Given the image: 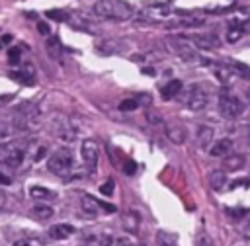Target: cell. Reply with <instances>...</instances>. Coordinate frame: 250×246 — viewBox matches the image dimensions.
Segmentation results:
<instances>
[{
  "mask_svg": "<svg viewBox=\"0 0 250 246\" xmlns=\"http://www.w3.org/2000/svg\"><path fill=\"white\" fill-rule=\"evenodd\" d=\"M92 10L98 18L113 20V21H125L135 16L133 6L125 0H98Z\"/></svg>",
  "mask_w": 250,
  "mask_h": 246,
  "instance_id": "obj_1",
  "label": "cell"
},
{
  "mask_svg": "<svg viewBox=\"0 0 250 246\" xmlns=\"http://www.w3.org/2000/svg\"><path fill=\"white\" fill-rule=\"evenodd\" d=\"M47 168L59 176V178H70L72 170H74V156L68 148H59L55 150L49 160H47Z\"/></svg>",
  "mask_w": 250,
  "mask_h": 246,
  "instance_id": "obj_2",
  "label": "cell"
},
{
  "mask_svg": "<svg viewBox=\"0 0 250 246\" xmlns=\"http://www.w3.org/2000/svg\"><path fill=\"white\" fill-rule=\"evenodd\" d=\"M166 45H168V49H170L176 57H180V59L186 61V62H199V61H201L197 49H195L186 37H168V39H166Z\"/></svg>",
  "mask_w": 250,
  "mask_h": 246,
  "instance_id": "obj_3",
  "label": "cell"
},
{
  "mask_svg": "<svg viewBox=\"0 0 250 246\" xmlns=\"http://www.w3.org/2000/svg\"><path fill=\"white\" fill-rule=\"evenodd\" d=\"M219 111L227 119H236V117L242 115L244 103H242V100L238 96H234L230 92H221V96H219Z\"/></svg>",
  "mask_w": 250,
  "mask_h": 246,
  "instance_id": "obj_4",
  "label": "cell"
},
{
  "mask_svg": "<svg viewBox=\"0 0 250 246\" xmlns=\"http://www.w3.org/2000/svg\"><path fill=\"white\" fill-rule=\"evenodd\" d=\"M25 158V146L10 143V144H0V164L18 168Z\"/></svg>",
  "mask_w": 250,
  "mask_h": 246,
  "instance_id": "obj_5",
  "label": "cell"
},
{
  "mask_svg": "<svg viewBox=\"0 0 250 246\" xmlns=\"http://www.w3.org/2000/svg\"><path fill=\"white\" fill-rule=\"evenodd\" d=\"M209 103V94L203 86L199 84H193L189 86V90L186 92V107L191 109V111H201L205 109Z\"/></svg>",
  "mask_w": 250,
  "mask_h": 246,
  "instance_id": "obj_6",
  "label": "cell"
},
{
  "mask_svg": "<svg viewBox=\"0 0 250 246\" xmlns=\"http://www.w3.org/2000/svg\"><path fill=\"white\" fill-rule=\"evenodd\" d=\"M80 154H82V162H84V168L94 174L96 168H98V158H100V148H98V143L94 139H86L82 141V146H80Z\"/></svg>",
  "mask_w": 250,
  "mask_h": 246,
  "instance_id": "obj_7",
  "label": "cell"
},
{
  "mask_svg": "<svg viewBox=\"0 0 250 246\" xmlns=\"http://www.w3.org/2000/svg\"><path fill=\"white\" fill-rule=\"evenodd\" d=\"M53 133H55V137L59 139V141H62V143H74L76 141V137H78V131H76V127L70 123V119H66V117H57V119H53Z\"/></svg>",
  "mask_w": 250,
  "mask_h": 246,
  "instance_id": "obj_8",
  "label": "cell"
},
{
  "mask_svg": "<svg viewBox=\"0 0 250 246\" xmlns=\"http://www.w3.org/2000/svg\"><path fill=\"white\" fill-rule=\"evenodd\" d=\"M80 203H82V211H84L86 217H90V219H94V217H98V215H102V213H115V207H113V205L102 203V201H98V199L92 197V195H82Z\"/></svg>",
  "mask_w": 250,
  "mask_h": 246,
  "instance_id": "obj_9",
  "label": "cell"
},
{
  "mask_svg": "<svg viewBox=\"0 0 250 246\" xmlns=\"http://www.w3.org/2000/svg\"><path fill=\"white\" fill-rule=\"evenodd\" d=\"M170 14H172V10L164 4H150V6H145L143 10H139V18L145 21H150V23L164 21Z\"/></svg>",
  "mask_w": 250,
  "mask_h": 246,
  "instance_id": "obj_10",
  "label": "cell"
},
{
  "mask_svg": "<svg viewBox=\"0 0 250 246\" xmlns=\"http://www.w3.org/2000/svg\"><path fill=\"white\" fill-rule=\"evenodd\" d=\"M195 49H219L221 41L217 39V35L213 33H193L189 37H186Z\"/></svg>",
  "mask_w": 250,
  "mask_h": 246,
  "instance_id": "obj_11",
  "label": "cell"
},
{
  "mask_svg": "<svg viewBox=\"0 0 250 246\" xmlns=\"http://www.w3.org/2000/svg\"><path fill=\"white\" fill-rule=\"evenodd\" d=\"M111 242H113V236L107 230H94L82 238L80 246H109Z\"/></svg>",
  "mask_w": 250,
  "mask_h": 246,
  "instance_id": "obj_12",
  "label": "cell"
},
{
  "mask_svg": "<svg viewBox=\"0 0 250 246\" xmlns=\"http://www.w3.org/2000/svg\"><path fill=\"white\" fill-rule=\"evenodd\" d=\"M166 137H168L174 144H184L188 133H186V127H184L182 123H168V125H166Z\"/></svg>",
  "mask_w": 250,
  "mask_h": 246,
  "instance_id": "obj_13",
  "label": "cell"
},
{
  "mask_svg": "<svg viewBox=\"0 0 250 246\" xmlns=\"http://www.w3.org/2000/svg\"><path fill=\"white\" fill-rule=\"evenodd\" d=\"M211 66H213V72L221 84H232L236 80V72L229 64H211Z\"/></svg>",
  "mask_w": 250,
  "mask_h": 246,
  "instance_id": "obj_14",
  "label": "cell"
},
{
  "mask_svg": "<svg viewBox=\"0 0 250 246\" xmlns=\"http://www.w3.org/2000/svg\"><path fill=\"white\" fill-rule=\"evenodd\" d=\"M230 148H232V141L230 139H219L217 143H213L209 146V154L215 156V158H225L230 154Z\"/></svg>",
  "mask_w": 250,
  "mask_h": 246,
  "instance_id": "obj_15",
  "label": "cell"
},
{
  "mask_svg": "<svg viewBox=\"0 0 250 246\" xmlns=\"http://www.w3.org/2000/svg\"><path fill=\"white\" fill-rule=\"evenodd\" d=\"M74 226L72 225H68V223H57V225H53L51 228H49V236L51 238H55V240H64V238H68L70 234H74Z\"/></svg>",
  "mask_w": 250,
  "mask_h": 246,
  "instance_id": "obj_16",
  "label": "cell"
},
{
  "mask_svg": "<svg viewBox=\"0 0 250 246\" xmlns=\"http://www.w3.org/2000/svg\"><path fill=\"white\" fill-rule=\"evenodd\" d=\"M10 76H12L14 80L21 82V84H33V80H35V70H33L31 64H23L20 70H12Z\"/></svg>",
  "mask_w": 250,
  "mask_h": 246,
  "instance_id": "obj_17",
  "label": "cell"
},
{
  "mask_svg": "<svg viewBox=\"0 0 250 246\" xmlns=\"http://www.w3.org/2000/svg\"><path fill=\"white\" fill-rule=\"evenodd\" d=\"M29 195H31L37 203L57 199V193H55V191H51L49 187H43V185H31V187H29Z\"/></svg>",
  "mask_w": 250,
  "mask_h": 246,
  "instance_id": "obj_18",
  "label": "cell"
},
{
  "mask_svg": "<svg viewBox=\"0 0 250 246\" xmlns=\"http://www.w3.org/2000/svg\"><path fill=\"white\" fill-rule=\"evenodd\" d=\"M213 139H215V129L209 127V125H201L197 129V144L201 148H209L213 144Z\"/></svg>",
  "mask_w": 250,
  "mask_h": 246,
  "instance_id": "obj_19",
  "label": "cell"
},
{
  "mask_svg": "<svg viewBox=\"0 0 250 246\" xmlns=\"http://www.w3.org/2000/svg\"><path fill=\"white\" fill-rule=\"evenodd\" d=\"M244 164H246L244 154H229V156H225V160H223V170H225V172H236V170H240Z\"/></svg>",
  "mask_w": 250,
  "mask_h": 246,
  "instance_id": "obj_20",
  "label": "cell"
},
{
  "mask_svg": "<svg viewBox=\"0 0 250 246\" xmlns=\"http://www.w3.org/2000/svg\"><path fill=\"white\" fill-rule=\"evenodd\" d=\"M248 31H250V23H246V25H229V27H227V41H229V43H236V41H240Z\"/></svg>",
  "mask_w": 250,
  "mask_h": 246,
  "instance_id": "obj_21",
  "label": "cell"
},
{
  "mask_svg": "<svg viewBox=\"0 0 250 246\" xmlns=\"http://www.w3.org/2000/svg\"><path fill=\"white\" fill-rule=\"evenodd\" d=\"M227 182H229V178H227V172L225 170H213L209 174V185L215 191H221L227 185Z\"/></svg>",
  "mask_w": 250,
  "mask_h": 246,
  "instance_id": "obj_22",
  "label": "cell"
},
{
  "mask_svg": "<svg viewBox=\"0 0 250 246\" xmlns=\"http://www.w3.org/2000/svg\"><path fill=\"white\" fill-rule=\"evenodd\" d=\"M180 90H182V82L180 80H170V82H166L162 86L160 94H162L164 100H172V98H176L180 94Z\"/></svg>",
  "mask_w": 250,
  "mask_h": 246,
  "instance_id": "obj_23",
  "label": "cell"
},
{
  "mask_svg": "<svg viewBox=\"0 0 250 246\" xmlns=\"http://www.w3.org/2000/svg\"><path fill=\"white\" fill-rule=\"evenodd\" d=\"M246 23H250V8H238L229 20V25H246Z\"/></svg>",
  "mask_w": 250,
  "mask_h": 246,
  "instance_id": "obj_24",
  "label": "cell"
},
{
  "mask_svg": "<svg viewBox=\"0 0 250 246\" xmlns=\"http://www.w3.org/2000/svg\"><path fill=\"white\" fill-rule=\"evenodd\" d=\"M31 217H35V219H39V221L51 219V217H53V207H49L47 203H37V205L31 209Z\"/></svg>",
  "mask_w": 250,
  "mask_h": 246,
  "instance_id": "obj_25",
  "label": "cell"
},
{
  "mask_svg": "<svg viewBox=\"0 0 250 246\" xmlns=\"http://www.w3.org/2000/svg\"><path fill=\"white\" fill-rule=\"evenodd\" d=\"M123 226H125V230H129V232H137V228H139V215L133 213V211L125 213V217H123Z\"/></svg>",
  "mask_w": 250,
  "mask_h": 246,
  "instance_id": "obj_26",
  "label": "cell"
},
{
  "mask_svg": "<svg viewBox=\"0 0 250 246\" xmlns=\"http://www.w3.org/2000/svg\"><path fill=\"white\" fill-rule=\"evenodd\" d=\"M156 242H158V246H178L176 236L170 234V232H164V230H158V234H156Z\"/></svg>",
  "mask_w": 250,
  "mask_h": 246,
  "instance_id": "obj_27",
  "label": "cell"
},
{
  "mask_svg": "<svg viewBox=\"0 0 250 246\" xmlns=\"http://www.w3.org/2000/svg\"><path fill=\"white\" fill-rule=\"evenodd\" d=\"M47 51H49V55H51L53 59H59L61 53H62V45H61V41H59L57 37H51V39L47 41Z\"/></svg>",
  "mask_w": 250,
  "mask_h": 246,
  "instance_id": "obj_28",
  "label": "cell"
},
{
  "mask_svg": "<svg viewBox=\"0 0 250 246\" xmlns=\"http://www.w3.org/2000/svg\"><path fill=\"white\" fill-rule=\"evenodd\" d=\"M47 18L57 20V21H66L68 20V12H64V10H47Z\"/></svg>",
  "mask_w": 250,
  "mask_h": 246,
  "instance_id": "obj_29",
  "label": "cell"
},
{
  "mask_svg": "<svg viewBox=\"0 0 250 246\" xmlns=\"http://www.w3.org/2000/svg\"><path fill=\"white\" fill-rule=\"evenodd\" d=\"M145 117H146V121H148L150 125H154V127H160V125H164V119H162V117H160L156 111H148V109H146Z\"/></svg>",
  "mask_w": 250,
  "mask_h": 246,
  "instance_id": "obj_30",
  "label": "cell"
},
{
  "mask_svg": "<svg viewBox=\"0 0 250 246\" xmlns=\"http://www.w3.org/2000/svg\"><path fill=\"white\" fill-rule=\"evenodd\" d=\"M20 59H21V49L20 47H14V49L8 51V62L10 64H18Z\"/></svg>",
  "mask_w": 250,
  "mask_h": 246,
  "instance_id": "obj_31",
  "label": "cell"
},
{
  "mask_svg": "<svg viewBox=\"0 0 250 246\" xmlns=\"http://www.w3.org/2000/svg\"><path fill=\"white\" fill-rule=\"evenodd\" d=\"M45 150H47V146H45V144H33V152H31V160H33V162H37V160H41V158L45 156Z\"/></svg>",
  "mask_w": 250,
  "mask_h": 246,
  "instance_id": "obj_32",
  "label": "cell"
},
{
  "mask_svg": "<svg viewBox=\"0 0 250 246\" xmlns=\"http://www.w3.org/2000/svg\"><path fill=\"white\" fill-rule=\"evenodd\" d=\"M193 246H213V244H211V238L207 236V232H203V230H201V232L195 236Z\"/></svg>",
  "mask_w": 250,
  "mask_h": 246,
  "instance_id": "obj_33",
  "label": "cell"
},
{
  "mask_svg": "<svg viewBox=\"0 0 250 246\" xmlns=\"http://www.w3.org/2000/svg\"><path fill=\"white\" fill-rule=\"evenodd\" d=\"M137 105H139V102H137V100L127 98V100H123V102L119 103V109H121V111H133Z\"/></svg>",
  "mask_w": 250,
  "mask_h": 246,
  "instance_id": "obj_34",
  "label": "cell"
},
{
  "mask_svg": "<svg viewBox=\"0 0 250 246\" xmlns=\"http://www.w3.org/2000/svg\"><path fill=\"white\" fill-rule=\"evenodd\" d=\"M113 187H115V184H113V180H107L104 185H100V191L105 195V197H109L111 193H113Z\"/></svg>",
  "mask_w": 250,
  "mask_h": 246,
  "instance_id": "obj_35",
  "label": "cell"
},
{
  "mask_svg": "<svg viewBox=\"0 0 250 246\" xmlns=\"http://www.w3.org/2000/svg\"><path fill=\"white\" fill-rule=\"evenodd\" d=\"M14 246H41V244H39V240H35V238H21V240H18Z\"/></svg>",
  "mask_w": 250,
  "mask_h": 246,
  "instance_id": "obj_36",
  "label": "cell"
},
{
  "mask_svg": "<svg viewBox=\"0 0 250 246\" xmlns=\"http://www.w3.org/2000/svg\"><path fill=\"white\" fill-rule=\"evenodd\" d=\"M123 170H125V174H127V176H133V174L137 172V164H135L133 160H129V162L125 164V168H123Z\"/></svg>",
  "mask_w": 250,
  "mask_h": 246,
  "instance_id": "obj_37",
  "label": "cell"
},
{
  "mask_svg": "<svg viewBox=\"0 0 250 246\" xmlns=\"http://www.w3.org/2000/svg\"><path fill=\"white\" fill-rule=\"evenodd\" d=\"M37 31L43 33V35H49V27H47V23H45V21H39V23H37Z\"/></svg>",
  "mask_w": 250,
  "mask_h": 246,
  "instance_id": "obj_38",
  "label": "cell"
},
{
  "mask_svg": "<svg viewBox=\"0 0 250 246\" xmlns=\"http://www.w3.org/2000/svg\"><path fill=\"white\" fill-rule=\"evenodd\" d=\"M10 184H12V178L0 172V185H10Z\"/></svg>",
  "mask_w": 250,
  "mask_h": 246,
  "instance_id": "obj_39",
  "label": "cell"
},
{
  "mask_svg": "<svg viewBox=\"0 0 250 246\" xmlns=\"http://www.w3.org/2000/svg\"><path fill=\"white\" fill-rule=\"evenodd\" d=\"M242 234H244V238H248V240H250V223H246V226L242 228Z\"/></svg>",
  "mask_w": 250,
  "mask_h": 246,
  "instance_id": "obj_40",
  "label": "cell"
},
{
  "mask_svg": "<svg viewBox=\"0 0 250 246\" xmlns=\"http://www.w3.org/2000/svg\"><path fill=\"white\" fill-rule=\"evenodd\" d=\"M109 246H131L129 240H117V242H111Z\"/></svg>",
  "mask_w": 250,
  "mask_h": 246,
  "instance_id": "obj_41",
  "label": "cell"
},
{
  "mask_svg": "<svg viewBox=\"0 0 250 246\" xmlns=\"http://www.w3.org/2000/svg\"><path fill=\"white\" fill-rule=\"evenodd\" d=\"M4 205H6V195H4V191L0 189V209H2Z\"/></svg>",
  "mask_w": 250,
  "mask_h": 246,
  "instance_id": "obj_42",
  "label": "cell"
},
{
  "mask_svg": "<svg viewBox=\"0 0 250 246\" xmlns=\"http://www.w3.org/2000/svg\"><path fill=\"white\" fill-rule=\"evenodd\" d=\"M2 41H4V43H10V41H12V35H4Z\"/></svg>",
  "mask_w": 250,
  "mask_h": 246,
  "instance_id": "obj_43",
  "label": "cell"
}]
</instances>
